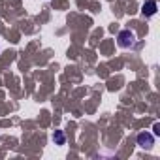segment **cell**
I'll return each instance as SVG.
<instances>
[{
  "instance_id": "3",
  "label": "cell",
  "mask_w": 160,
  "mask_h": 160,
  "mask_svg": "<svg viewBox=\"0 0 160 160\" xmlns=\"http://www.w3.org/2000/svg\"><path fill=\"white\" fill-rule=\"evenodd\" d=\"M156 10H158V4L154 2V0H147V2L143 4V8H141V13L145 17H152L156 13Z\"/></svg>"
},
{
  "instance_id": "2",
  "label": "cell",
  "mask_w": 160,
  "mask_h": 160,
  "mask_svg": "<svg viewBox=\"0 0 160 160\" xmlns=\"http://www.w3.org/2000/svg\"><path fill=\"white\" fill-rule=\"evenodd\" d=\"M138 145L143 149H151L154 145V138L147 132H141V134H138Z\"/></svg>"
},
{
  "instance_id": "1",
  "label": "cell",
  "mask_w": 160,
  "mask_h": 160,
  "mask_svg": "<svg viewBox=\"0 0 160 160\" xmlns=\"http://www.w3.org/2000/svg\"><path fill=\"white\" fill-rule=\"evenodd\" d=\"M117 43H119V47H122V49H130V47H134L136 45V34L132 32V30H121L119 32V36H117Z\"/></svg>"
},
{
  "instance_id": "5",
  "label": "cell",
  "mask_w": 160,
  "mask_h": 160,
  "mask_svg": "<svg viewBox=\"0 0 160 160\" xmlns=\"http://www.w3.org/2000/svg\"><path fill=\"white\" fill-rule=\"evenodd\" d=\"M152 130H154V134H160V124H158V122H154V126H152Z\"/></svg>"
},
{
  "instance_id": "4",
  "label": "cell",
  "mask_w": 160,
  "mask_h": 160,
  "mask_svg": "<svg viewBox=\"0 0 160 160\" xmlns=\"http://www.w3.org/2000/svg\"><path fill=\"white\" fill-rule=\"evenodd\" d=\"M53 141H55V145H64V141H66L64 132H62V130H55V134H53Z\"/></svg>"
}]
</instances>
